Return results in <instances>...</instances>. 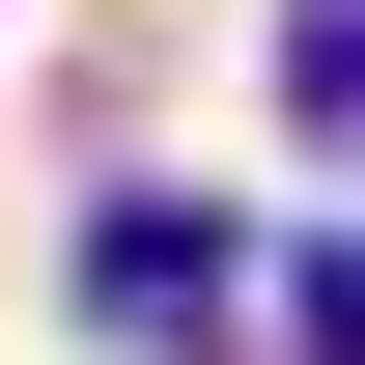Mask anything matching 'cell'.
I'll return each instance as SVG.
<instances>
[{
  "mask_svg": "<svg viewBox=\"0 0 365 365\" xmlns=\"http://www.w3.org/2000/svg\"><path fill=\"white\" fill-rule=\"evenodd\" d=\"M85 281H113V309H140V337H169V309H197V281H225V225H197V197H140V225H113Z\"/></svg>",
  "mask_w": 365,
  "mask_h": 365,
  "instance_id": "6da1fadb",
  "label": "cell"
},
{
  "mask_svg": "<svg viewBox=\"0 0 365 365\" xmlns=\"http://www.w3.org/2000/svg\"><path fill=\"white\" fill-rule=\"evenodd\" d=\"M337 113H365V29H337V0H281V140H309V169H337Z\"/></svg>",
  "mask_w": 365,
  "mask_h": 365,
  "instance_id": "7a4b0ae2",
  "label": "cell"
}]
</instances>
